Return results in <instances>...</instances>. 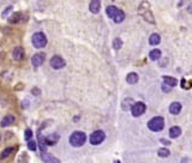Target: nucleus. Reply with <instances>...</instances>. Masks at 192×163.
I'll use <instances>...</instances> for the list:
<instances>
[{
  "label": "nucleus",
  "mask_w": 192,
  "mask_h": 163,
  "mask_svg": "<svg viewBox=\"0 0 192 163\" xmlns=\"http://www.w3.org/2000/svg\"><path fill=\"white\" fill-rule=\"evenodd\" d=\"M85 140H87V135L84 132H81V131H76L70 135V144L74 148L82 146L85 143Z\"/></svg>",
  "instance_id": "f257e3e1"
},
{
  "label": "nucleus",
  "mask_w": 192,
  "mask_h": 163,
  "mask_svg": "<svg viewBox=\"0 0 192 163\" xmlns=\"http://www.w3.org/2000/svg\"><path fill=\"white\" fill-rule=\"evenodd\" d=\"M31 42L35 48H43L47 44V37L43 33H36L32 35Z\"/></svg>",
  "instance_id": "f03ea898"
},
{
  "label": "nucleus",
  "mask_w": 192,
  "mask_h": 163,
  "mask_svg": "<svg viewBox=\"0 0 192 163\" xmlns=\"http://www.w3.org/2000/svg\"><path fill=\"white\" fill-rule=\"evenodd\" d=\"M164 126V121L161 116H156V118H153L149 122H148V127L149 130L154 131V132H159V131H162Z\"/></svg>",
  "instance_id": "7ed1b4c3"
},
{
  "label": "nucleus",
  "mask_w": 192,
  "mask_h": 163,
  "mask_svg": "<svg viewBox=\"0 0 192 163\" xmlns=\"http://www.w3.org/2000/svg\"><path fill=\"white\" fill-rule=\"evenodd\" d=\"M104 138H106L104 132L98 130V131H95V132L90 135L89 140H90V143H91L93 145H98V144H101V143L104 140Z\"/></svg>",
  "instance_id": "20e7f679"
},
{
  "label": "nucleus",
  "mask_w": 192,
  "mask_h": 163,
  "mask_svg": "<svg viewBox=\"0 0 192 163\" xmlns=\"http://www.w3.org/2000/svg\"><path fill=\"white\" fill-rule=\"evenodd\" d=\"M49 65L52 66L54 70H60V68H63L65 67V60L61 58V57H59V55H54L51 60H49Z\"/></svg>",
  "instance_id": "39448f33"
},
{
  "label": "nucleus",
  "mask_w": 192,
  "mask_h": 163,
  "mask_svg": "<svg viewBox=\"0 0 192 163\" xmlns=\"http://www.w3.org/2000/svg\"><path fill=\"white\" fill-rule=\"evenodd\" d=\"M145 112V104L142 102H137L131 107V113L133 116H141Z\"/></svg>",
  "instance_id": "423d86ee"
},
{
  "label": "nucleus",
  "mask_w": 192,
  "mask_h": 163,
  "mask_svg": "<svg viewBox=\"0 0 192 163\" xmlns=\"http://www.w3.org/2000/svg\"><path fill=\"white\" fill-rule=\"evenodd\" d=\"M45 59H46V55L45 53H36L34 57L31 58V63L35 67H38L45 63Z\"/></svg>",
  "instance_id": "0eeeda50"
},
{
  "label": "nucleus",
  "mask_w": 192,
  "mask_h": 163,
  "mask_svg": "<svg viewBox=\"0 0 192 163\" xmlns=\"http://www.w3.org/2000/svg\"><path fill=\"white\" fill-rule=\"evenodd\" d=\"M12 57L16 61H21L23 58H24V49L21 47V46H17L15 47L13 52H12Z\"/></svg>",
  "instance_id": "6e6552de"
},
{
  "label": "nucleus",
  "mask_w": 192,
  "mask_h": 163,
  "mask_svg": "<svg viewBox=\"0 0 192 163\" xmlns=\"http://www.w3.org/2000/svg\"><path fill=\"white\" fill-rule=\"evenodd\" d=\"M41 158L45 163H60V161L57 157H54L52 154H48L46 151L41 154Z\"/></svg>",
  "instance_id": "1a4fd4ad"
},
{
  "label": "nucleus",
  "mask_w": 192,
  "mask_h": 163,
  "mask_svg": "<svg viewBox=\"0 0 192 163\" xmlns=\"http://www.w3.org/2000/svg\"><path fill=\"white\" fill-rule=\"evenodd\" d=\"M15 120H16V118H15L13 115H6V116H4L2 120L0 121V126H1V127H7V126H10V125H13V124H15Z\"/></svg>",
  "instance_id": "9d476101"
},
{
  "label": "nucleus",
  "mask_w": 192,
  "mask_h": 163,
  "mask_svg": "<svg viewBox=\"0 0 192 163\" xmlns=\"http://www.w3.org/2000/svg\"><path fill=\"white\" fill-rule=\"evenodd\" d=\"M46 138V144L47 145H54L58 140H59V135L58 134H49V135H47V137H45Z\"/></svg>",
  "instance_id": "9b49d317"
},
{
  "label": "nucleus",
  "mask_w": 192,
  "mask_h": 163,
  "mask_svg": "<svg viewBox=\"0 0 192 163\" xmlns=\"http://www.w3.org/2000/svg\"><path fill=\"white\" fill-rule=\"evenodd\" d=\"M181 110V104L179 102H173L170 106H169V112L172 114H179Z\"/></svg>",
  "instance_id": "f8f14e48"
},
{
  "label": "nucleus",
  "mask_w": 192,
  "mask_h": 163,
  "mask_svg": "<svg viewBox=\"0 0 192 163\" xmlns=\"http://www.w3.org/2000/svg\"><path fill=\"white\" fill-rule=\"evenodd\" d=\"M21 18H22V13L15 12V13H12V16L8 18V23H10V24H17V23H19Z\"/></svg>",
  "instance_id": "ddd939ff"
},
{
  "label": "nucleus",
  "mask_w": 192,
  "mask_h": 163,
  "mask_svg": "<svg viewBox=\"0 0 192 163\" xmlns=\"http://www.w3.org/2000/svg\"><path fill=\"white\" fill-rule=\"evenodd\" d=\"M100 7H101V2L98 0H93L90 2V5H89V8H90V11L93 13H97L100 11Z\"/></svg>",
  "instance_id": "4468645a"
},
{
  "label": "nucleus",
  "mask_w": 192,
  "mask_h": 163,
  "mask_svg": "<svg viewBox=\"0 0 192 163\" xmlns=\"http://www.w3.org/2000/svg\"><path fill=\"white\" fill-rule=\"evenodd\" d=\"M126 82L128 84H136L138 82V74L132 72V73H128L127 77H126Z\"/></svg>",
  "instance_id": "2eb2a0df"
},
{
  "label": "nucleus",
  "mask_w": 192,
  "mask_h": 163,
  "mask_svg": "<svg viewBox=\"0 0 192 163\" xmlns=\"http://www.w3.org/2000/svg\"><path fill=\"white\" fill-rule=\"evenodd\" d=\"M106 12H107V16H108L109 18H114L115 15H117V12H118V8H117L115 6H113V5H111V6H108V7L106 8Z\"/></svg>",
  "instance_id": "dca6fc26"
},
{
  "label": "nucleus",
  "mask_w": 192,
  "mask_h": 163,
  "mask_svg": "<svg viewBox=\"0 0 192 163\" xmlns=\"http://www.w3.org/2000/svg\"><path fill=\"white\" fill-rule=\"evenodd\" d=\"M141 13H143L142 16L145 18V21H148V22H150V23H155V19H154V17H153V15H151V12L149 11V8L147 10V11H139Z\"/></svg>",
  "instance_id": "f3484780"
},
{
  "label": "nucleus",
  "mask_w": 192,
  "mask_h": 163,
  "mask_svg": "<svg viewBox=\"0 0 192 163\" xmlns=\"http://www.w3.org/2000/svg\"><path fill=\"white\" fill-rule=\"evenodd\" d=\"M163 80H164V83H166L168 86H175V85L178 84V80H177L175 78H173V77H167V76H164V77H163Z\"/></svg>",
  "instance_id": "a211bd4d"
},
{
  "label": "nucleus",
  "mask_w": 192,
  "mask_h": 163,
  "mask_svg": "<svg viewBox=\"0 0 192 163\" xmlns=\"http://www.w3.org/2000/svg\"><path fill=\"white\" fill-rule=\"evenodd\" d=\"M180 134H181V130H180V127H178V126H174V127H172V129L169 130L170 138H177V137H179Z\"/></svg>",
  "instance_id": "6ab92c4d"
},
{
  "label": "nucleus",
  "mask_w": 192,
  "mask_h": 163,
  "mask_svg": "<svg viewBox=\"0 0 192 163\" xmlns=\"http://www.w3.org/2000/svg\"><path fill=\"white\" fill-rule=\"evenodd\" d=\"M38 146H40L41 151L45 152V150L47 148V144H46V138L42 134H38Z\"/></svg>",
  "instance_id": "aec40b11"
},
{
  "label": "nucleus",
  "mask_w": 192,
  "mask_h": 163,
  "mask_svg": "<svg viewBox=\"0 0 192 163\" xmlns=\"http://www.w3.org/2000/svg\"><path fill=\"white\" fill-rule=\"evenodd\" d=\"M160 41H161V37L159 34H153V35L149 37V42H150V44H153V46L159 44Z\"/></svg>",
  "instance_id": "412c9836"
},
{
  "label": "nucleus",
  "mask_w": 192,
  "mask_h": 163,
  "mask_svg": "<svg viewBox=\"0 0 192 163\" xmlns=\"http://www.w3.org/2000/svg\"><path fill=\"white\" fill-rule=\"evenodd\" d=\"M13 150H15V148H6V149H4V151H2L1 155H0V160L7 158V157L13 152Z\"/></svg>",
  "instance_id": "4be33fe9"
},
{
  "label": "nucleus",
  "mask_w": 192,
  "mask_h": 163,
  "mask_svg": "<svg viewBox=\"0 0 192 163\" xmlns=\"http://www.w3.org/2000/svg\"><path fill=\"white\" fill-rule=\"evenodd\" d=\"M124 18H125V13L121 10H118V12H117V15H115V17L113 19H114L115 23H120V22L124 21Z\"/></svg>",
  "instance_id": "5701e85b"
},
{
  "label": "nucleus",
  "mask_w": 192,
  "mask_h": 163,
  "mask_svg": "<svg viewBox=\"0 0 192 163\" xmlns=\"http://www.w3.org/2000/svg\"><path fill=\"white\" fill-rule=\"evenodd\" d=\"M149 57H150L151 60H157V59L161 57V52L159 51V49H153V51L150 52Z\"/></svg>",
  "instance_id": "b1692460"
},
{
  "label": "nucleus",
  "mask_w": 192,
  "mask_h": 163,
  "mask_svg": "<svg viewBox=\"0 0 192 163\" xmlns=\"http://www.w3.org/2000/svg\"><path fill=\"white\" fill-rule=\"evenodd\" d=\"M131 104H132V98H126V99H124V102H123V108H124L125 110H128V109L131 108Z\"/></svg>",
  "instance_id": "393cba45"
},
{
  "label": "nucleus",
  "mask_w": 192,
  "mask_h": 163,
  "mask_svg": "<svg viewBox=\"0 0 192 163\" xmlns=\"http://www.w3.org/2000/svg\"><path fill=\"white\" fill-rule=\"evenodd\" d=\"M121 46H123V41H121L120 38H115V40L113 41V47H114V49H120Z\"/></svg>",
  "instance_id": "a878e982"
},
{
  "label": "nucleus",
  "mask_w": 192,
  "mask_h": 163,
  "mask_svg": "<svg viewBox=\"0 0 192 163\" xmlns=\"http://www.w3.org/2000/svg\"><path fill=\"white\" fill-rule=\"evenodd\" d=\"M157 154H159V156H161V157H167V156H169V150L166 149V148H162V149L159 150Z\"/></svg>",
  "instance_id": "bb28decb"
},
{
  "label": "nucleus",
  "mask_w": 192,
  "mask_h": 163,
  "mask_svg": "<svg viewBox=\"0 0 192 163\" xmlns=\"http://www.w3.org/2000/svg\"><path fill=\"white\" fill-rule=\"evenodd\" d=\"M31 137H32V132H31V130H30V129H27V130H25V139H27L28 142H30Z\"/></svg>",
  "instance_id": "cd10ccee"
},
{
  "label": "nucleus",
  "mask_w": 192,
  "mask_h": 163,
  "mask_svg": "<svg viewBox=\"0 0 192 163\" xmlns=\"http://www.w3.org/2000/svg\"><path fill=\"white\" fill-rule=\"evenodd\" d=\"M28 149L31 150V151H35V150H36V143L32 142V140L28 142Z\"/></svg>",
  "instance_id": "c85d7f7f"
},
{
  "label": "nucleus",
  "mask_w": 192,
  "mask_h": 163,
  "mask_svg": "<svg viewBox=\"0 0 192 163\" xmlns=\"http://www.w3.org/2000/svg\"><path fill=\"white\" fill-rule=\"evenodd\" d=\"M11 11H12V6H8V7H7V8L2 12V17H6V16H7V13H8V12H11Z\"/></svg>",
  "instance_id": "c756f323"
},
{
  "label": "nucleus",
  "mask_w": 192,
  "mask_h": 163,
  "mask_svg": "<svg viewBox=\"0 0 192 163\" xmlns=\"http://www.w3.org/2000/svg\"><path fill=\"white\" fill-rule=\"evenodd\" d=\"M31 93H32V95H40V89H37V88H34L31 90Z\"/></svg>",
  "instance_id": "7c9ffc66"
},
{
  "label": "nucleus",
  "mask_w": 192,
  "mask_h": 163,
  "mask_svg": "<svg viewBox=\"0 0 192 163\" xmlns=\"http://www.w3.org/2000/svg\"><path fill=\"white\" fill-rule=\"evenodd\" d=\"M161 142H162V143H163V144H168V145H169V144H170V143H169V142H167V140H164V139H161Z\"/></svg>",
  "instance_id": "2f4dec72"
},
{
  "label": "nucleus",
  "mask_w": 192,
  "mask_h": 163,
  "mask_svg": "<svg viewBox=\"0 0 192 163\" xmlns=\"http://www.w3.org/2000/svg\"><path fill=\"white\" fill-rule=\"evenodd\" d=\"M1 58H2V53H0V59H1Z\"/></svg>",
  "instance_id": "473e14b6"
},
{
  "label": "nucleus",
  "mask_w": 192,
  "mask_h": 163,
  "mask_svg": "<svg viewBox=\"0 0 192 163\" xmlns=\"http://www.w3.org/2000/svg\"><path fill=\"white\" fill-rule=\"evenodd\" d=\"M0 139H1V134H0Z\"/></svg>",
  "instance_id": "72a5a7b5"
}]
</instances>
